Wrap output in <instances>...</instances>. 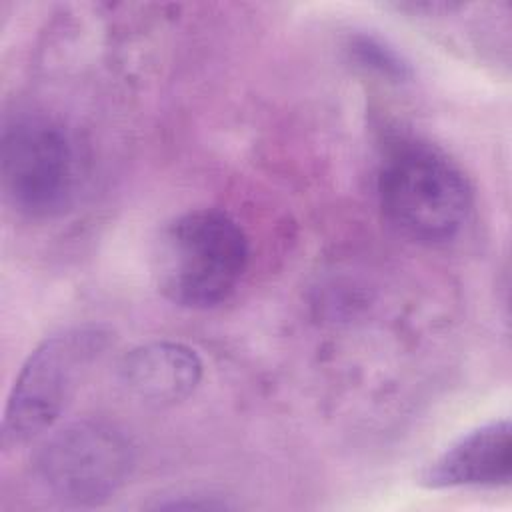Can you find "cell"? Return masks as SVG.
I'll return each mask as SVG.
<instances>
[{
	"instance_id": "277c9868",
	"label": "cell",
	"mask_w": 512,
	"mask_h": 512,
	"mask_svg": "<svg viewBox=\"0 0 512 512\" xmlns=\"http://www.w3.org/2000/svg\"><path fill=\"white\" fill-rule=\"evenodd\" d=\"M6 200L28 218H54L72 206L80 184V158L72 134L44 114L6 122L0 146Z\"/></svg>"
},
{
	"instance_id": "3957f363",
	"label": "cell",
	"mask_w": 512,
	"mask_h": 512,
	"mask_svg": "<svg viewBox=\"0 0 512 512\" xmlns=\"http://www.w3.org/2000/svg\"><path fill=\"white\" fill-rule=\"evenodd\" d=\"M108 344L110 332L94 324L72 326L42 340L24 360L8 394L2 446L16 448L50 430Z\"/></svg>"
},
{
	"instance_id": "7a4b0ae2",
	"label": "cell",
	"mask_w": 512,
	"mask_h": 512,
	"mask_svg": "<svg viewBox=\"0 0 512 512\" xmlns=\"http://www.w3.org/2000/svg\"><path fill=\"white\" fill-rule=\"evenodd\" d=\"M380 208L404 236L442 244L466 224L472 192L462 170L438 148L418 142H398L378 172Z\"/></svg>"
},
{
	"instance_id": "5b68a950",
	"label": "cell",
	"mask_w": 512,
	"mask_h": 512,
	"mask_svg": "<svg viewBox=\"0 0 512 512\" xmlns=\"http://www.w3.org/2000/svg\"><path fill=\"white\" fill-rule=\"evenodd\" d=\"M134 450L112 424L78 420L52 432L36 452L34 470L46 492L68 506H98L130 478Z\"/></svg>"
},
{
	"instance_id": "8992f818",
	"label": "cell",
	"mask_w": 512,
	"mask_h": 512,
	"mask_svg": "<svg viewBox=\"0 0 512 512\" xmlns=\"http://www.w3.org/2000/svg\"><path fill=\"white\" fill-rule=\"evenodd\" d=\"M202 374L204 364L198 352L170 340L140 344L126 352L118 364L124 388L154 408L184 402L198 388Z\"/></svg>"
},
{
	"instance_id": "6da1fadb",
	"label": "cell",
	"mask_w": 512,
	"mask_h": 512,
	"mask_svg": "<svg viewBox=\"0 0 512 512\" xmlns=\"http://www.w3.org/2000/svg\"><path fill=\"white\" fill-rule=\"evenodd\" d=\"M248 256V238L230 214L190 210L162 228L154 248V280L172 304L212 308L236 290Z\"/></svg>"
},
{
	"instance_id": "52a82bcc",
	"label": "cell",
	"mask_w": 512,
	"mask_h": 512,
	"mask_svg": "<svg viewBox=\"0 0 512 512\" xmlns=\"http://www.w3.org/2000/svg\"><path fill=\"white\" fill-rule=\"evenodd\" d=\"M512 476L510 422H488L446 448L422 472V484L440 488H498Z\"/></svg>"
},
{
	"instance_id": "ba28073f",
	"label": "cell",
	"mask_w": 512,
	"mask_h": 512,
	"mask_svg": "<svg viewBox=\"0 0 512 512\" xmlns=\"http://www.w3.org/2000/svg\"><path fill=\"white\" fill-rule=\"evenodd\" d=\"M350 54L352 58L366 70L376 72L394 82H404L412 76L410 64L388 44L380 38L358 34L350 40Z\"/></svg>"
}]
</instances>
